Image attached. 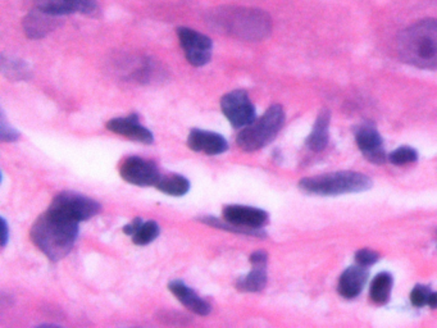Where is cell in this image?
Segmentation results:
<instances>
[{
  "mask_svg": "<svg viewBox=\"0 0 437 328\" xmlns=\"http://www.w3.org/2000/svg\"><path fill=\"white\" fill-rule=\"evenodd\" d=\"M30 237L48 259L58 261L72 250L78 237V223L48 209L35 221Z\"/></svg>",
  "mask_w": 437,
  "mask_h": 328,
  "instance_id": "cell-1",
  "label": "cell"
},
{
  "mask_svg": "<svg viewBox=\"0 0 437 328\" xmlns=\"http://www.w3.org/2000/svg\"><path fill=\"white\" fill-rule=\"evenodd\" d=\"M209 22L219 33L249 42L266 39L272 31V21L262 9L222 7L214 9Z\"/></svg>",
  "mask_w": 437,
  "mask_h": 328,
  "instance_id": "cell-2",
  "label": "cell"
},
{
  "mask_svg": "<svg viewBox=\"0 0 437 328\" xmlns=\"http://www.w3.org/2000/svg\"><path fill=\"white\" fill-rule=\"evenodd\" d=\"M397 51L414 67L437 68V19H422L405 28L399 36Z\"/></svg>",
  "mask_w": 437,
  "mask_h": 328,
  "instance_id": "cell-3",
  "label": "cell"
},
{
  "mask_svg": "<svg viewBox=\"0 0 437 328\" xmlns=\"http://www.w3.org/2000/svg\"><path fill=\"white\" fill-rule=\"evenodd\" d=\"M285 122V112L280 104L271 105L261 118L255 119L239 134L236 143L243 152L252 153L268 145Z\"/></svg>",
  "mask_w": 437,
  "mask_h": 328,
  "instance_id": "cell-4",
  "label": "cell"
},
{
  "mask_svg": "<svg viewBox=\"0 0 437 328\" xmlns=\"http://www.w3.org/2000/svg\"><path fill=\"white\" fill-rule=\"evenodd\" d=\"M300 189L309 193L318 195H340L359 193L370 189L372 181L368 176L359 172H336L322 176L308 177L299 182Z\"/></svg>",
  "mask_w": 437,
  "mask_h": 328,
  "instance_id": "cell-5",
  "label": "cell"
},
{
  "mask_svg": "<svg viewBox=\"0 0 437 328\" xmlns=\"http://www.w3.org/2000/svg\"><path fill=\"white\" fill-rule=\"evenodd\" d=\"M49 209L80 223L95 217L101 212V204L83 193L65 191L53 199Z\"/></svg>",
  "mask_w": 437,
  "mask_h": 328,
  "instance_id": "cell-6",
  "label": "cell"
},
{
  "mask_svg": "<svg viewBox=\"0 0 437 328\" xmlns=\"http://www.w3.org/2000/svg\"><path fill=\"white\" fill-rule=\"evenodd\" d=\"M223 219L230 225L244 230L248 236H264L262 227L268 222V213L246 205H228L222 212Z\"/></svg>",
  "mask_w": 437,
  "mask_h": 328,
  "instance_id": "cell-7",
  "label": "cell"
},
{
  "mask_svg": "<svg viewBox=\"0 0 437 328\" xmlns=\"http://www.w3.org/2000/svg\"><path fill=\"white\" fill-rule=\"evenodd\" d=\"M177 36L190 64L202 67L209 63L213 51V42L210 37L189 27H178Z\"/></svg>",
  "mask_w": 437,
  "mask_h": 328,
  "instance_id": "cell-8",
  "label": "cell"
},
{
  "mask_svg": "<svg viewBox=\"0 0 437 328\" xmlns=\"http://www.w3.org/2000/svg\"><path fill=\"white\" fill-rule=\"evenodd\" d=\"M221 108L231 126L235 128L249 126L257 119L255 108L244 90H235L226 94L221 101Z\"/></svg>",
  "mask_w": 437,
  "mask_h": 328,
  "instance_id": "cell-9",
  "label": "cell"
},
{
  "mask_svg": "<svg viewBox=\"0 0 437 328\" xmlns=\"http://www.w3.org/2000/svg\"><path fill=\"white\" fill-rule=\"evenodd\" d=\"M119 173L126 182L140 187L155 186L162 177L154 162L140 157H128L123 160Z\"/></svg>",
  "mask_w": 437,
  "mask_h": 328,
  "instance_id": "cell-10",
  "label": "cell"
},
{
  "mask_svg": "<svg viewBox=\"0 0 437 328\" xmlns=\"http://www.w3.org/2000/svg\"><path fill=\"white\" fill-rule=\"evenodd\" d=\"M36 7L57 17L74 13L94 16L99 10L96 0H36Z\"/></svg>",
  "mask_w": 437,
  "mask_h": 328,
  "instance_id": "cell-11",
  "label": "cell"
},
{
  "mask_svg": "<svg viewBox=\"0 0 437 328\" xmlns=\"http://www.w3.org/2000/svg\"><path fill=\"white\" fill-rule=\"evenodd\" d=\"M107 128L110 132L125 136L130 140L151 145L154 141V136L146 127L140 125V119L136 113L127 117L113 118L108 121Z\"/></svg>",
  "mask_w": 437,
  "mask_h": 328,
  "instance_id": "cell-12",
  "label": "cell"
},
{
  "mask_svg": "<svg viewBox=\"0 0 437 328\" xmlns=\"http://www.w3.org/2000/svg\"><path fill=\"white\" fill-rule=\"evenodd\" d=\"M187 145L194 152L204 153L207 155H218L228 152V140L217 132L195 128L187 137Z\"/></svg>",
  "mask_w": 437,
  "mask_h": 328,
  "instance_id": "cell-13",
  "label": "cell"
},
{
  "mask_svg": "<svg viewBox=\"0 0 437 328\" xmlns=\"http://www.w3.org/2000/svg\"><path fill=\"white\" fill-rule=\"evenodd\" d=\"M357 144L364 157L372 163L382 164L386 160L382 137L372 125H366L357 132Z\"/></svg>",
  "mask_w": 437,
  "mask_h": 328,
  "instance_id": "cell-14",
  "label": "cell"
},
{
  "mask_svg": "<svg viewBox=\"0 0 437 328\" xmlns=\"http://www.w3.org/2000/svg\"><path fill=\"white\" fill-rule=\"evenodd\" d=\"M57 26H58L57 16L45 13L39 8L31 10L24 19L25 34L27 35V37L34 40L42 39L46 35L51 34L55 30Z\"/></svg>",
  "mask_w": 437,
  "mask_h": 328,
  "instance_id": "cell-15",
  "label": "cell"
},
{
  "mask_svg": "<svg viewBox=\"0 0 437 328\" xmlns=\"http://www.w3.org/2000/svg\"><path fill=\"white\" fill-rule=\"evenodd\" d=\"M169 291L175 295L177 300L186 307L189 311H194L199 316H208L212 307L210 304L200 297L194 291L193 288L187 286L182 281H171L169 285Z\"/></svg>",
  "mask_w": 437,
  "mask_h": 328,
  "instance_id": "cell-16",
  "label": "cell"
},
{
  "mask_svg": "<svg viewBox=\"0 0 437 328\" xmlns=\"http://www.w3.org/2000/svg\"><path fill=\"white\" fill-rule=\"evenodd\" d=\"M367 272L363 266H355L345 270L339 281V293L346 299H354L361 294L367 281Z\"/></svg>",
  "mask_w": 437,
  "mask_h": 328,
  "instance_id": "cell-17",
  "label": "cell"
},
{
  "mask_svg": "<svg viewBox=\"0 0 437 328\" xmlns=\"http://www.w3.org/2000/svg\"><path fill=\"white\" fill-rule=\"evenodd\" d=\"M331 114L328 110H322L316 121L314 128L307 140L309 149L313 152L323 150L328 143V127H329Z\"/></svg>",
  "mask_w": 437,
  "mask_h": 328,
  "instance_id": "cell-18",
  "label": "cell"
},
{
  "mask_svg": "<svg viewBox=\"0 0 437 328\" xmlns=\"http://www.w3.org/2000/svg\"><path fill=\"white\" fill-rule=\"evenodd\" d=\"M267 285V272L262 267H252L248 275L237 278L235 287L243 293H259Z\"/></svg>",
  "mask_w": 437,
  "mask_h": 328,
  "instance_id": "cell-19",
  "label": "cell"
},
{
  "mask_svg": "<svg viewBox=\"0 0 437 328\" xmlns=\"http://www.w3.org/2000/svg\"><path fill=\"white\" fill-rule=\"evenodd\" d=\"M155 187L169 196H184L190 190V182L186 177L176 173L162 175Z\"/></svg>",
  "mask_w": 437,
  "mask_h": 328,
  "instance_id": "cell-20",
  "label": "cell"
},
{
  "mask_svg": "<svg viewBox=\"0 0 437 328\" xmlns=\"http://www.w3.org/2000/svg\"><path fill=\"white\" fill-rule=\"evenodd\" d=\"M393 288V277L388 273H379L370 285V299L376 304H386Z\"/></svg>",
  "mask_w": 437,
  "mask_h": 328,
  "instance_id": "cell-21",
  "label": "cell"
},
{
  "mask_svg": "<svg viewBox=\"0 0 437 328\" xmlns=\"http://www.w3.org/2000/svg\"><path fill=\"white\" fill-rule=\"evenodd\" d=\"M1 71L10 80H27L30 77V68L24 60L1 57Z\"/></svg>",
  "mask_w": 437,
  "mask_h": 328,
  "instance_id": "cell-22",
  "label": "cell"
},
{
  "mask_svg": "<svg viewBox=\"0 0 437 328\" xmlns=\"http://www.w3.org/2000/svg\"><path fill=\"white\" fill-rule=\"evenodd\" d=\"M158 236H160L158 223L154 221H148V222H144L142 227L139 228L137 232L132 236V241L134 244L139 246H145L153 243Z\"/></svg>",
  "mask_w": 437,
  "mask_h": 328,
  "instance_id": "cell-23",
  "label": "cell"
},
{
  "mask_svg": "<svg viewBox=\"0 0 437 328\" xmlns=\"http://www.w3.org/2000/svg\"><path fill=\"white\" fill-rule=\"evenodd\" d=\"M417 159H418L417 152L408 146H402L390 154V162L396 166H404L408 163L417 162Z\"/></svg>",
  "mask_w": 437,
  "mask_h": 328,
  "instance_id": "cell-24",
  "label": "cell"
},
{
  "mask_svg": "<svg viewBox=\"0 0 437 328\" xmlns=\"http://www.w3.org/2000/svg\"><path fill=\"white\" fill-rule=\"evenodd\" d=\"M18 137H19V132L16 128L8 125L4 113L1 112V119H0V139H1V141L13 143V141L18 140Z\"/></svg>",
  "mask_w": 437,
  "mask_h": 328,
  "instance_id": "cell-25",
  "label": "cell"
},
{
  "mask_svg": "<svg viewBox=\"0 0 437 328\" xmlns=\"http://www.w3.org/2000/svg\"><path fill=\"white\" fill-rule=\"evenodd\" d=\"M429 290L425 286H415L413 288L412 294H411V300L414 307H423L429 302Z\"/></svg>",
  "mask_w": 437,
  "mask_h": 328,
  "instance_id": "cell-26",
  "label": "cell"
},
{
  "mask_svg": "<svg viewBox=\"0 0 437 328\" xmlns=\"http://www.w3.org/2000/svg\"><path fill=\"white\" fill-rule=\"evenodd\" d=\"M379 254L377 252H372L368 249H361L359 252H357L355 254V261L363 267H368L375 264L376 261H379Z\"/></svg>",
  "mask_w": 437,
  "mask_h": 328,
  "instance_id": "cell-27",
  "label": "cell"
},
{
  "mask_svg": "<svg viewBox=\"0 0 437 328\" xmlns=\"http://www.w3.org/2000/svg\"><path fill=\"white\" fill-rule=\"evenodd\" d=\"M249 261H250V264H252V267L266 268L267 261H268V254L263 252V250H258V252H252Z\"/></svg>",
  "mask_w": 437,
  "mask_h": 328,
  "instance_id": "cell-28",
  "label": "cell"
},
{
  "mask_svg": "<svg viewBox=\"0 0 437 328\" xmlns=\"http://www.w3.org/2000/svg\"><path fill=\"white\" fill-rule=\"evenodd\" d=\"M144 221L140 218V217H137V218L132 219L130 223H127L126 226L123 227V232L126 234L127 236H132L137 232V230L142 227V225H143Z\"/></svg>",
  "mask_w": 437,
  "mask_h": 328,
  "instance_id": "cell-29",
  "label": "cell"
},
{
  "mask_svg": "<svg viewBox=\"0 0 437 328\" xmlns=\"http://www.w3.org/2000/svg\"><path fill=\"white\" fill-rule=\"evenodd\" d=\"M1 226H3V236H1V239H3V241H1V245L3 246H6L7 243H8V223H7V221L4 218H1Z\"/></svg>",
  "mask_w": 437,
  "mask_h": 328,
  "instance_id": "cell-30",
  "label": "cell"
},
{
  "mask_svg": "<svg viewBox=\"0 0 437 328\" xmlns=\"http://www.w3.org/2000/svg\"><path fill=\"white\" fill-rule=\"evenodd\" d=\"M427 305H429L432 309H436L437 308V293H431L429 294V302Z\"/></svg>",
  "mask_w": 437,
  "mask_h": 328,
  "instance_id": "cell-31",
  "label": "cell"
}]
</instances>
